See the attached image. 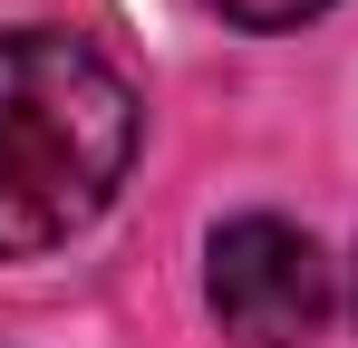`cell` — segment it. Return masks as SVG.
Segmentation results:
<instances>
[{
	"label": "cell",
	"mask_w": 358,
	"mask_h": 348,
	"mask_svg": "<svg viewBox=\"0 0 358 348\" xmlns=\"http://www.w3.org/2000/svg\"><path fill=\"white\" fill-rule=\"evenodd\" d=\"M136 165V87L68 29H0V261L59 252Z\"/></svg>",
	"instance_id": "obj_1"
},
{
	"label": "cell",
	"mask_w": 358,
	"mask_h": 348,
	"mask_svg": "<svg viewBox=\"0 0 358 348\" xmlns=\"http://www.w3.org/2000/svg\"><path fill=\"white\" fill-rule=\"evenodd\" d=\"M203 290H213V319L242 348H310L329 319V252L281 213H242V223L213 232Z\"/></svg>",
	"instance_id": "obj_2"
},
{
	"label": "cell",
	"mask_w": 358,
	"mask_h": 348,
	"mask_svg": "<svg viewBox=\"0 0 358 348\" xmlns=\"http://www.w3.org/2000/svg\"><path fill=\"white\" fill-rule=\"evenodd\" d=\"M223 20H242V29H300L310 10H329V0H213Z\"/></svg>",
	"instance_id": "obj_3"
}]
</instances>
